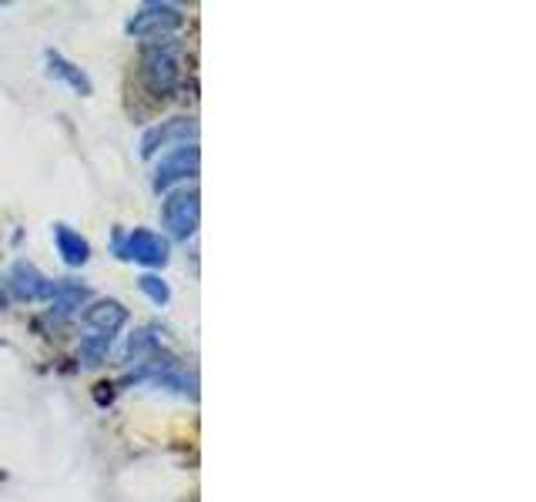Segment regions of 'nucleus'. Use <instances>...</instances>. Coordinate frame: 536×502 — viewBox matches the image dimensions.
Masks as SVG:
<instances>
[{
    "mask_svg": "<svg viewBox=\"0 0 536 502\" xmlns=\"http://www.w3.org/2000/svg\"><path fill=\"white\" fill-rule=\"evenodd\" d=\"M161 218H165V228L178 241H188L198 231L201 221V195L198 188H178L165 198V208H161Z\"/></svg>",
    "mask_w": 536,
    "mask_h": 502,
    "instance_id": "nucleus-4",
    "label": "nucleus"
},
{
    "mask_svg": "<svg viewBox=\"0 0 536 502\" xmlns=\"http://www.w3.org/2000/svg\"><path fill=\"white\" fill-rule=\"evenodd\" d=\"M7 308V288H4V282H0V312Z\"/></svg>",
    "mask_w": 536,
    "mask_h": 502,
    "instance_id": "nucleus-14",
    "label": "nucleus"
},
{
    "mask_svg": "<svg viewBox=\"0 0 536 502\" xmlns=\"http://www.w3.org/2000/svg\"><path fill=\"white\" fill-rule=\"evenodd\" d=\"M54 245H57V251H61L64 265H71V268H81L91 258L88 238H81V231H74L67 225H54Z\"/></svg>",
    "mask_w": 536,
    "mask_h": 502,
    "instance_id": "nucleus-10",
    "label": "nucleus"
},
{
    "mask_svg": "<svg viewBox=\"0 0 536 502\" xmlns=\"http://www.w3.org/2000/svg\"><path fill=\"white\" fill-rule=\"evenodd\" d=\"M81 322L88 325V332L108 335V339H114V335H118L121 328L128 325V308H124L121 302H111V298H104V302H94V305L84 308Z\"/></svg>",
    "mask_w": 536,
    "mask_h": 502,
    "instance_id": "nucleus-8",
    "label": "nucleus"
},
{
    "mask_svg": "<svg viewBox=\"0 0 536 502\" xmlns=\"http://www.w3.org/2000/svg\"><path fill=\"white\" fill-rule=\"evenodd\" d=\"M141 81L151 94L168 98L181 84V47L175 41L148 44L141 54Z\"/></svg>",
    "mask_w": 536,
    "mask_h": 502,
    "instance_id": "nucleus-1",
    "label": "nucleus"
},
{
    "mask_svg": "<svg viewBox=\"0 0 536 502\" xmlns=\"http://www.w3.org/2000/svg\"><path fill=\"white\" fill-rule=\"evenodd\" d=\"M198 138V124L191 118H175V121H165L158 128H148L145 138H141V154L145 158H155L161 148L168 144H191Z\"/></svg>",
    "mask_w": 536,
    "mask_h": 502,
    "instance_id": "nucleus-6",
    "label": "nucleus"
},
{
    "mask_svg": "<svg viewBox=\"0 0 536 502\" xmlns=\"http://www.w3.org/2000/svg\"><path fill=\"white\" fill-rule=\"evenodd\" d=\"M47 74L57 77V81H64L67 88H71L74 94H81V98H91L94 94V84H91V77L81 71L78 64H71L67 57H61L57 51H47Z\"/></svg>",
    "mask_w": 536,
    "mask_h": 502,
    "instance_id": "nucleus-9",
    "label": "nucleus"
},
{
    "mask_svg": "<svg viewBox=\"0 0 536 502\" xmlns=\"http://www.w3.org/2000/svg\"><path fill=\"white\" fill-rule=\"evenodd\" d=\"M198 164H201V151L198 141L191 144H178L175 151L161 154L158 168H155V191H168L178 181H188L198 175Z\"/></svg>",
    "mask_w": 536,
    "mask_h": 502,
    "instance_id": "nucleus-5",
    "label": "nucleus"
},
{
    "mask_svg": "<svg viewBox=\"0 0 536 502\" xmlns=\"http://www.w3.org/2000/svg\"><path fill=\"white\" fill-rule=\"evenodd\" d=\"M88 295H91L88 288L78 285V282H57L54 285V295H51V302H54L51 315H57V318L74 315L84 302H88Z\"/></svg>",
    "mask_w": 536,
    "mask_h": 502,
    "instance_id": "nucleus-11",
    "label": "nucleus"
},
{
    "mask_svg": "<svg viewBox=\"0 0 536 502\" xmlns=\"http://www.w3.org/2000/svg\"><path fill=\"white\" fill-rule=\"evenodd\" d=\"M111 342L114 339H108V335H84L81 339V362L84 365H101V359L108 355V349H111Z\"/></svg>",
    "mask_w": 536,
    "mask_h": 502,
    "instance_id": "nucleus-12",
    "label": "nucleus"
},
{
    "mask_svg": "<svg viewBox=\"0 0 536 502\" xmlns=\"http://www.w3.org/2000/svg\"><path fill=\"white\" fill-rule=\"evenodd\" d=\"M181 27H185V14L175 4H148L128 21V34L158 44V41H171V34L181 31Z\"/></svg>",
    "mask_w": 536,
    "mask_h": 502,
    "instance_id": "nucleus-3",
    "label": "nucleus"
},
{
    "mask_svg": "<svg viewBox=\"0 0 536 502\" xmlns=\"http://www.w3.org/2000/svg\"><path fill=\"white\" fill-rule=\"evenodd\" d=\"M114 251H118L124 262H138L148 268H161L168 262V241L161 238L158 231H148V228L118 231V235H114Z\"/></svg>",
    "mask_w": 536,
    "mask_h": 502,
    "instance_id": "nucleus-2",
    "label": "nucleus"
},
{
    "mask_svg": "<svg viewBox=\"0 0 536 502\" xmlns=\"http://www.w3.org/2000/svg\"><path fill=\"white\" fill-rule=\"evenodd\" d=\"M7 285H11L14 298H21V302H41V298H51L54 295V285L47 275H41L31 262H17L11 268V278H7Z\"/></svg>",
    "mask_w": 536,
    "mask_h": 502,
    "instance_id": "nucleus-7",
    "label": "nucleus"
},
{
    "mask_svg": "<svg viewBox=\"0 0 536 502\" xmlns=\"http://www.w3.org/2000/svg\"><path fill=\"white\" fill-rule=\"evenodd\" d=\"M138 288H141V292H145L155 305H168V302H171V288H168L165 278H158V275H141V278H138Z\"/></svg>",
    "mask_w": 536,
    "mask_h": 502,
    "instance_id": "nucleus-13",
    "label": "nucleus"
}]
</instances>
